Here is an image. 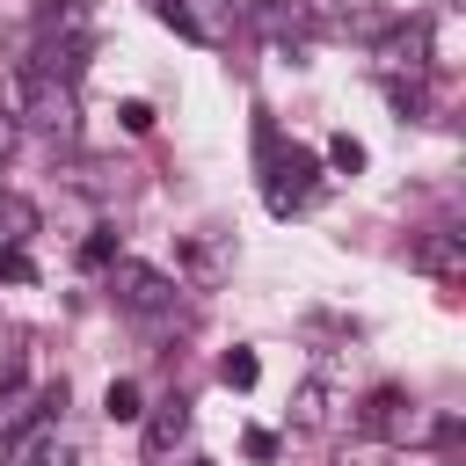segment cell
<instances>
[{
	"mask_svg": "<svg viewBox=\"0 0 466 466\" xmlns=\"http://www.w3.org/2000/svg\"><path fill=\"white\" fill-rule=\"evenodd\" d=\"M255 15H262V29H269L277 44H291V51L313 44V15H306V0H262Z\"/></svg>",
	"mask_w": 466,
	"mask_h": 466,
	"instance_id": "obj_10",
	"label": "cell"
},
{
	"mask_svg": "<svg viewBox=\"0 0 466 466\" xmlns=\"http://www.w3.org/2000/svg\"><path fill=\"white\" fill-rule=\"evenodd\" d=\"M408 262H415L422 277H437V284H466V240H459V233H422V240L408 248Z\"/></svg>",
	"mask_w": 466,
	"mask_h": 466,
	"instance_id": "obj_7",
	"label": "cell"
},
{
	"mask_svg": "<svg viewBox=\"0 0 466 466\" xmlns=\"http://www.w3.org/2000/svg\"><path fill=\"white\" fill-rule=\"evenodd\" d=\"M328 167H335V175H364V138L335 131V138H328Z\"/></svg>",
	"mask_w": 466,
	"mask_h": 466,
	"instance_id": "obj_17",
	"label": "cell"
},
{
	"mask_svg": "<svg viewBox=\"0 0 466 466\" xmlns=\"http://www.w3.org/2000/svg\"><path fill=\"white\" fill-rule=\"evenodd\" d=\"M116 124H124L131 138H146V131H153V102H138V95H131V102H116Z\"/></svg>",
	"mask_w": 466,
	"mask_h": 466,
	"instance_id": "obj_19",
	"label": "cell"
},
{
	"mask_svg": "<svg viewBox=\"0 0 466 466\" xmlns=\"http://www.w3.org/2000/svg\"><path fill=\"white\" fill-rule=\"evenodd\" d=\"M153 7H160V22H167L175 36H189V44H204V51H226L233 29H240V7H233V0H153Z\"/></svg>",
	"mask_w": 466,
	"mask_h": 466,
	"instance_id": "obj_5",
	"label": "cell"
},
{
	"mask_svg": "<svg viewBox=\"0 0 466 466\" xmlns=\"http://www.w3.org/2000/svg\"><path fill=\"white\" fill-rule=\"evenodd\" d=\"M357 422H364L371 437H386V444H430V437H437V415H430L422 400H408L400 386H379Z\"/></svg>",
	"mask_w": 466,
	"mask_h": 466,
	"instance_id": "obj_4",
	"label": "cell"
},
{
	"mask_svg": "<svg viewBox=\"0 0 466 466\" xmlns=\"http://www.w3.org/2000/svg\"><path fill=\"white\" fill-rule=\"evenodd\" d=\"M95 29H87V0H36V73L73 80L87 58Z\"/></svg>",
	"mask_w": 466,
	"mask_h": 466,
	"instance_id": "obj_3",
	"label": "cell"
},
{
	"mask_svg": "<svg viewBox=\"0 0 466 466\" xmlns=\"http://www.w3.org/2000/svg\"><path fill=\"white\" fill-rule=\"evenodd\" d=\"M109 291H116V306H124V313H138V320H146V313H167L182 284H175L167 269H153V262H124V255H116V262H109Z\"/></svg>",
	"mask_w": 466,
	"mask_h": 466,
	"instance_id": "obj_6",
	"label": "cell"
},
{
	"mask_svg": "<svg viewBox=\"0 0 466 466\" xmlns=\"http://www.w3.org/2000/svg\"><path fill=\"white\" fill-rule=\"evenodd\" d=\"M22 466H80V459H73V451H66V444H36V451H29V459H22Z\"/></svg>",
	"mask_w": 466,
	"mask_h": 466,
	"instance_id": "obj_21",
	"label": "cell"
},
{
	"mask_svg": "<svg viewBox=\"0 0 466 466\" xmlns=\"http://www.w3.org/2000/svg\"><path fill=\"white\" fill-rule=\"evenodd\" d=\"M15 146H22V124H15V109H0V160H15Z\"/></svg>",
	"mask_w": 466,
	"mask_h": 466,
	"instance_id": "obj_22",
	"label": "cell"
},
{
	"mask_svg": "<svg viewBox=\"0 0 466 466\" xmlns=\"http://www.w3.org/2000/svg\"><path fill=\"white\" fill-rule=\"evenodd\" d=\"M218 379H226L233 393H248V386L262 379V357H255V350H226V357H218Z\"/></svg>",
	"mask_w": 466,
	"mask_h": 466,
	"instance_id": "obj_15",
	"label": "cell"
},
{
	"mask_svg": "<svg viewBox=\"0 0 466 466\" xmlns=\"http://www.w3.org/2000/svg\"><path fill=\"white\" fill-rule=\"evenodd\" d=\"M36 226H44V211H36L22 189H0V240H7V248H29Z\"/></svg>",
	"mask_w": 466,
	"mask_h": 466,
	"instance_id": "obj_12",
	"label": "cell"
},
{
	"mask_svg": "<svg viewBox=\"0 0 466 466\" xmlns=\"http://www.w3.org/2000/svg\"><path fill=\"white\" fill-rule=\"evenodd\" d=\"M379 51H386V73L408 66V80H422V73H430V22H393V29L379 36Z\"/></svg>",
	"mask_w": 466,
	"mask_h": 466,
	"instance_id": "obj_8",
	"label": "cell"
},
{
	"mask_svg": "<svg viewBox=\"0 0 466 466\" xmlns=\"http://www.w3.org/2000/svg\"><path fill=\"white\" fill-rule=\"evenodd\" d=\"M0 277H7V284H36V262H29V248H0Z\"/></svg>",
	"mask_w": 466,
	"mask_h": 466,
	"instance_id": "obj_20",
	"label": "cell"
},
{
	"mask_svg": "<svg viewBox=\"0 0 466 466\" xmlns=\"http://www.w3.org/2000/svg\"><path fill=\"white\" fill-rule=\"evenodd\" d=\"M255 160H262V204H269L277 218H291V211L313 197L320 153H306V146H284L269 124H255Z\"/></svg>",
	"mask_w": 466,
	"mask_h": 466,
	"instance_id": "obj_2",
	"label": "cell"
},
{
	"mask_svg": "<svg viewBox=\"0 0 466 466\" xmlns=\"http://www.w3.org/2000/svg\"><path fill=\"white\" fill-rule=\"evenodd\" d=\"M335 15H342V29H357V36H386V29H393L371 0H335Z\"/></svg>",
	"mask_w": 466,
	"mask_h": 466,
	"instance_id": "obj_16",
	"label": "cell"
},
{
	"mask_svg": "<svg viewBox=\"0 0 466 466\" xmlns=\"http://www.w3.org/2000/svg\"><path fill=\"white\" fill-rule=\"evenodd\" d=\"M102 415H109V422H138V415H146V393H138V379H109V393H102Z\"/></svg>",
	"mask_w": 466,
	"mask_h": 466,
	"instance_id": "obj_13",
	"label": "cell"
},
{
	"mask_svg": "<svg viewBox=\"0 0 466 466\" xmlns=\"http://www.w3.org/2000/svg\"><path fill=\"white\" fill-rule=\"evenodd\" d=\"M182 269H189V284H197V291H211V284L226 277V240L189 233V240H182Z\"/></svg>",
	"mask_w": 466,
	"mask_h": 466,
	"instance_id": "obj_11",
	"label": "cell"
},
{
	"mask_svg": "<svg viewBox=\"0 0 466 466\" xmlns=\"http://www.w3.org/2000/svg\"><path fill=\"white\" fill-rule=\"evenodd\" d=\"M109 262H116V226H95L80 240V269H109Z\"/></svg>",
	"mask_w": 466,
	"mask_h": 466,
	"instance_id": "obj_18",
	"label": "cell"
},
{
	"mask_svg": "<svg viewBox=\"0 0 466 466\" xmlns=\"http://www.w3.org/2000/svg\"><path fill=\"white\" fill-rule=\"evenodd\" d=\"M15 124H29L36 138L51 146H80V102H73V80L58 73H15Z\"/></svg>",
	"mask_w": 466,
	"mask_h": 466,
	"instance_id": "obj_1",
	"label": "cell"
},
{
	"mask_svg": "<svg viewBox=\"0 0 466 466\" xmlns=\"http://www.w3.org/2000/svg\"><path fill=\"white\" fill-rule=\"evenodd\" d=\"M248 459H277V437L269 430H248Z\"/></svg>",
	"mask_w": 466,
	"mask_h": 466,
	"instance_id": "obj_23",
	"label": "cell"
},
{
	"mask_svg": "<svg viewBox=\"0 0 466 466\" xmlns=\"http://www.w3.org/2000/svg\"><path fill=\"white\" fill-rule=\"evenodd\" d=\"M291 422H299V430H320V422H328V386H320V379H306V386L291 393Z\"/></svg>",
	"mask_w": 466,
	"mask_h": 466,
	"instance_id": "obj_14",
	"label": "cell"
},
{
	"mask_svg": "<svg viewBox=\"0 0 466 466\" xmlns=\"http://www.w3.org/2000/svg\"><path fill=\"white\" fill-rule=\"evenodd\" d=\"M182 437H189V400H182V393H167V400L146 415V459L160 466V459H167Z\"/></svg>",
	"mask_w": 466,
	"mask_h": 466,
	"instance_id": "obj_9",
	"label": "cell"
},
{
	"mask_svg": "<svg viewBox=\"0 0 466 466\" xmlns=\"http://www.w3.org/2000/svg\"><path fill=\"white\" fill-rule=\"evenodd\" d=\"M189 466H211V459H189Z\"/></svg>",
	"mask_w": 466,
	"mask_h": 466,
	"instance_id": "obj_24",
	"label": "cell"
}]
</instances>
